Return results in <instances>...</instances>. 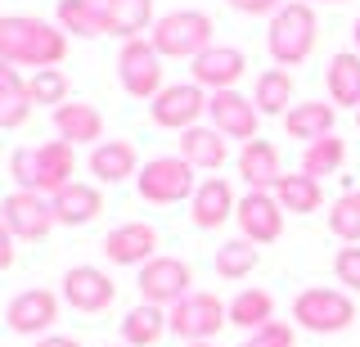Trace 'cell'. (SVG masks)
<instances>
[{"instance_id": "20", "label": "cell", "mask_w": 360, "mask_h": 347, "mask_svg": "<svg viewBox=\"0 0 360 347\" xmlns=\"http://www.w3.org/2000/svg\"><path fill=\"white\" fill-rule=\"evenodd\" d=\"M90 176L99 185H117L127 176H140V158H135V144L127 140H99L90 149Z\"/></svg>"}, {"instance_id": "31", "label": "cell", "mask_w": 360, "mask_h": 347, "mask_svg": "<svg viewBox=\"0 0 360 347\" xmlns=\"http://www.w3.org/2000/svg\"><path fill=\"white\" fill-rule=\"evenodd\" d=\"M54 18H59V27L72 32V37H104L108 32V18H104V5H99V0H59V5H54Z\"/></svg>"}, {"instance_id": "35", "label": "cell", "mask_w": 360, "mask_h": 347, "mask_svg": "<svg viewBox=\"0 0 360 347\" xmlns=\"http://www.w3.org/2000/svg\"><path fill=\"white\" fill-rule=\"evenodd\" d=\"M329 230L342 244H360V189H347V194L333 198L329 208Z\"/></svg>"}, {"instance_id": "36", "label": "cell", "mask_w": 360, "mask_h": 347, "mask_svg": "<svg viewBox=\"0 0 360 347\" xmlns=\"http://www.w3.org/2000/svg\"><path fill=\"white\" fill-rule=\"evenodd\" d=\"M27 95H32V108L37 104H68V77L63 68H41V72H32L27 77Z\"/></svg>"}, {"instance_id": "19", "label": "cell", "mask_w": 360, "mask_h": 347, "mask_svg": "<svg viewBox=\"0 0 360 347\" xmlns=\"http://www.w3.org/2000/svg\"><path fill=\"white\" fill-rule=\"evenodd\" d=\"M54 131H59V140H68L72 149L77 144H99L104 140V113H99L95 104L68 99V104L54 108Z\"/></svg>"}, {"instance_id": "8", "label": "cell", "mask_w": 360, "mask_h": 347, "mask_svg": "<svg viewBox=\"0 0 360 347\" xmlns=\"http://www.w3.org/2000/svg\"><path fill=\"white\" fill-rule=\"evenodd\" d=\"M117 77H122V91L131 99H144L153 104L162 95V54L153 50V41H122L117 54Z\"/></svg>"}, {"instance_id": "2", "label": "cell", "mask_w": 360, "mask_h": 347, "mask_svg": "<svg viewBox=\"0 0 360 347\" xmlns=\"http://www.w3.org/2000/svg\"><path fill=\"white\" fill-rule=\"evenodd\" d=\"M72 172H77V153L68 140L14 149V158H9V176L18 181V189H32V194H45V198H54L63 185H72Z\"/></svg>"}, {"instance_id": "27", "label": "cell", "mask_w": 360, "mask_h": 347, "mask_svg": "<svg viewBox=\"0 0 360 347\" xmlns=\"http://www.w3.org/2000/svg\"><path fill=\"white\" fill-rule=\"evenodd\" d=\"M162 334H172V320H167V307H153V302L131 307L127 320H122V343L127 347H153Z\"/></svg>"}, {"instance_id": "42", "label": "cell", "mask_w": 360, "mask_h": 347, "mask_svg": "<svg viewBox=\"0 0 360 347\" xmlns=\"http://www.w3.org/2000/svg\"><path fill=\"white\" fill-rule=\"evenodd\" d=\"M352 37H356V54H360V18L352 23Z\"/></svg>"}, {"instance_id": "21", "label": "cell", "mask_w": 360, "mask_h": 347, "mask_svg": "<svg viewBox=\"0 0 360 347\" xmlns=\"http://www.w3.org/2000/svg\"><path fill=\"white\" fill-rule=\"evenodd\" d=\"M50 203H54V217H59V226H90V221L104 212V194H99V185L72 181V185H63L59 194L50 198Z\"/></svg>"}, {"instance_id": "37", "label": "cell", "mask_w": 360, "mask_h": 347, "mask_svg": "<svg viewBox=\"0 0 360 347\" xmlns=\"http://www.w3.org/2000/svg\"><path fill=\"white\" fill-rule=\"evenodd\" d=\"M243 347H297V329L284 320H270L266 329H257V334H248Z\"/></svg>"}, {"instance_id": "32", "label": "cell", "mask_w": 360, "mask_h": 347, "mask_svg": "<svg viewBox=\"0 0 360 347\" xmlns=\"http://www.w3.org/2000/svg\"><path fill=\"white\" fill-rule=\"evenodd\" d=\"M225 307H230V324H239L248 334L266 329V324L275 320V298H270L266 289H239Z\"/></svg>"}, {"instance_id": "43", "label": "cell", "mask_w": 360, "mask_h": 347, "mask_svg": "<svg viewBox=\"0 0 360 347\" xmlns=\"http://www.w3.org/2000/svg\"><path fill=\"white\" fill-rule=\"evenodd\" d=\"M185 347H217V343H185Z\"/></svg>"}, {"instance_id": "39", "label": "cell", "mask_w": 360, "mask_h": 347, "mask_svg": "<svg viewBox=\"0 0 360 347\" xmlns=\"http://www.w3.org/2000/svg\"><path fill=\"white\" fill-rule=\"evenodd\" d=\"M288 0H230V9H239V14H248V18H275L279 9H284Z\"/></svg>"}, {"instance_id": "44", "label": "cell", "mask_w": 360, "mask_h": 347, "mask_svg": "<svg viewBox=\"0 0 360 347\" xmlns=\"http://www.w3.org/2000/svg\"><path fill=\"white\" fill-rule=\"evenodd\" d=\"M104 347H127V343H104Z\"/></svg>"}, {"instance_id": "24", "label": "cell", "mask_w": 360, "mask_h": 347, "mask_svg": "<svg viewBox=\"0 0 360 347\" xmlns=\"http://www.w3.org/2000/svg\"><path fill=\"white\" fill-rule=\"evenodd\" d=\"M333 122H338V108L333 104H324V99H307V104H292L288 113H284V131L292 140H324V136H333Z\"/></svg>"}, {"instance_id": "38", "label": "cell", "mask_w": 360, "mask_h": 347, "mask_svg": "<svg viewBox=\"0 0 360 347\" xmlns=\"http://www.w3.org/2000/svg\"><path fill=\"white\" fill-rule=\"evenodd\" d=\"M333 275H338V284H347L352 294H360V244H347V248H338V257H333Z\"/></svg>"}, {"instance_id": "30", "label": "cell", "mask_w": 360, "mask_h": 347, "mask_svg": "<svg viewBox=\"0 0 360 347\" xmlns=\"http://www.w3.org/2000/svg\"><path fill=\"white\" fill-rule=\"evenodd\" d=\"M329 99L333 108H360V54L342 50L329 59Z\"/></svg>"}, {"instance_id": "10", "label": "cell", "mask_w": 360, "mask_h": 347, "mask_svg": "<svg viewBox=\"0 0 360 347\" xmlns=\"http://www.w3.org/2000/svg\"><path fill=\"white\" fill-rule=\"evenodd\" d=\"M207 91L198 82H176V86H162V95L149 104V118L167 131H189L198 127V118L207 113Z\"/></svg>"}, {"instance_id": "25", "label": "cell", "mask_w": 360, "mask_h": 347, "mask_svg": "<svg viewBox=\"0 0 360 347\" xmlns=\"http://www.w3.org/2000/svg\"><path fill=\"white\" fill-rule=\"evenodd\" d=\"M180 158H185L189 167H202V172H217V167L230 158V144H225V136L217 127H189L180 131Z\"/></svg>"}, {"instance_id": "11", "label": "cell", "mask_w": 360, "mask_h": 347, "mask_svg": "<svg viewBox=\"0 0 360 347\" xmlns=\"http://www.w3.org/2000/svg\"><path fill=\"white\" fill-rule=\"evenodd\" d=\"M0 221L9 226L14 239H45L59 217H54V203L45 194H32V189H14V194L0 203Z\"/></svg>"}, {"instance_id": "40", "label": "cell", "mask_w": 360, "mask_h": 347, "mask_svg": "<svg viewBox=\"0 0 360 347\" xmlns=\"http://www.w3.org/2000/svg\"><path fill=\"white\" fill-rule=\"evenodd\" d=\"M14 234H9V226L5 221H0V271H9V266H14V257H18V248H14Z\"/></svg>"}, {"instance_id": "26", "label": "cell", "mask_w": 360, "mask_h": 347, "mask_svg": "<svg viewBox=\"0 0 360 347\" xmlns=\"http://www.w3.org/2000/svg\"><path fill=\"white\" fill-rule=\"evenodd\" d=\"M32 118V95H27V82L18 77L14 63L0 59V131H14Z\"/></svg>"}, {"instance_id": "23", "label": "cell", "mask_w": 360, "mask_h": 347, "mask_svg": "<svg viewBox=\"0 0 360 347\" xmlns=\"http://www.w3.org/2000/svg\"><path fill=\"white\" fill-rule=\"evenodd\" d=\"M108 18V37L122 41H140L144 32H153V0H99Z\"/></svg>"}, {"instance_id": "14", "label": "cell", "mask_w": 360, "mask_h": 347, "mask_svg": "<svg viewBox=\"0 0 360 347\" xmlns=\"http://www.w3.org/2000/svg\"><path fill=\"white\" fill-rule=\"evenodd\" d=\"M112 298H117V284L108 279V271H99V266H68L63 271V302L72 311L95 316V311L112 307Z\"/></svg>"}, {"instance_id": "33", "label": "cell", "mask_w": 360, "mask_h": 347, "mask_svg": "<svg viewBox=\"0 0 360 347\" xmlns=\"http://www.w3.org/2000/svg\"><path fill=\"white\" fill-rule=\"evenodd\" d=\"M342 163H347V140L333 131V136H324V140L307 144V153H302V176L320 181V176H333Z\"/></svg>"}, {"instance_id": "17", "label": "cell", "mask_w": 360, "mask_h": 347, "mask_svg": "<svg viewBox=\"0 0 360 347\" xmlns=\"http://www.w3.org/2000/svg\"><path fill=\"white\" fill-rule=\"evenodd\" d=\"M104 257L112 266H144L158 257V230L149 221H127V226L104 234Z\"/></svg>"}, {"instance_id": "6", "label": "cell", "mask_w": 360, "mask_h": 347, "mask_svg": "<svg viewBox=\"0 0 360 347\" xmlns=\"http://www.w3.org/2000/svg\"><path fill=\"white\" fill-rule=\"evenodd\" d=\"M135 189H140L144 203H180V198H194V167H189L180 153H167V158H149L135 176Z\"/></svg>"}, {"instance_id": "28", "label": "cell", "mask_w": 360, "mask_h": 347, "mask_svg": "<svg viewBox=\"0 0 360 347\" xmlns=\"http://www.w3.org/2000/svg\"><path fill=\"white\" fill-rule=\"evenodd\" d=\"M252 104L262 118H284L292 108V72L288 68H266L252 86Z\"/></svg>"}, {"instance_id": "41", "label": "cell", "mask_w": 360, "mask_h": 347, "mask_svg": "<svg viewBox=\"0 0 360 347\" xmlns=\"http://www.w3.org/2000/svg\"><path fill=\"white\" fill-rule=\"evenodd\" d=\"M37 347H82L77 339H63V334H45V339H37Z\"/></svg>"}, {"instance_id": "29", "label": "cell", "mask_w": 360, "mask_h": 347, "mask_svg": "<svg viewBox=\"0 0 360 347\" xmlns=\"http://www.w3.org/2000/svg\"><path fill=\"white\" fill-rule=\"evenodd\" d=\"M270 194L279 198V208L284 212H292V217H307V212H320V203H324V185L320 181H311V176H302V172H284L279 176V185L270 189Z\"/></svg>"}, {"instance_id": "45", "label": "cell", "mask_w": 360, "mask_h": 347, "mask_svg": "<svg viewBox=\"0 0 360 347\" xmlns=\"http://www.w3.org/2000/svg\"><path fill=\"white\" fill-rule=\"evenodd\" d=\"M307 5H311V0H307ZM329 5H342V0H329Z\"/></svg>"}, {"instance_id": "18", "label": "cell", "mask_w": 360, "mask_h": 347, "mask_svg": "<svg viewBox=\"0 0 360 347\" xmlns=\"http://www.w3.org/2000/svg\"><path fill=\"white\" fill-rule=\"evenodd\" d=\"M234 212H239V198H234V189H230L225 176H207V181H198L194 198H189V217H194L198 230H221Z\"/></svg>"}, {"instance_id": "5", "label": "cell", "mask_w": 360, "mask_h": 347, "mask_svg": "<svg viewBox=\"0 0 360 347\" xmlns=\"http://www.w3.org/2000/svg\"><path fill=\"white\" fill-rule=\"evenodd\" d=\"M292 320H297V329L307 334H342L347 324L356 320V302L352 294H342V289H302L297 298H292Z\"/></svg>"}, {"instance_id": "22", "label": "cell", "mask_w": 360, "mask_h": 347, "mask_svg": "<svg viewBox=\"0 0 360 347\" xmlns=\"http://www.w3.org/2000/svg\"><path fill=\"white\" fill-rule=\"evenodd\" d=\"M239 176L248 181V189H275L279 176H284V167H279V149L270 140H248L239 149Z\"/></svg>"}, {"instance_id": "7", "label": "cell", "mask_w": 360, "mask_h": 347, "mask_svg": "<svg viewBox=\"0 0 360 347\" xmlns=\"http://www.w3.org/2000/svg\"><path fill=\"white\" fill-rule=\"evenodd\" d=\"M167 320H172V334L180 343H212L221 324H230V307L217 294H189L167 311Z\"/></svg>"}, {"instance_id": "13", "label": "cell", "mask_w": 360, "mask_h": 347, "mask_svg": "<svg viewBox=\"0 0 360 347\" xmlns=\"http://www.w3.org/2000/svg\"><path fill=\"white\" fill-rule=\"evenodd\" d=\"M54 320H59V298H54L50 289H22L5 307V324L14 334H22V339H37V334L45 339Z\"/></svg>"}, {"instance_id": "3", "label": "cell", "mask_w": 360, "mask_h": 347, "mask_svg": "<svg viewBox=\"0 0 360 347\" xmlns=\"http://www.w3.org/2000/svg\"><path fill=\"white\" fill-rule=\"evenodd\" d=\"M315 37H320V23H315V9L307 0H288L266 27V50L279 68H297V63L311 59Z\"/></svg>"}, {"instance_id": "4", "label": "cell", "mask_w": 360, "mask_h": 347, "mask_svg": "<svg viewBox=\"0 0 360 347\" xmlns=\"http://www.w3.org/2000/svg\"><path fill=\"white\" fill-rule=\"evenodd\" d=\"M149 41L162 59H189L194 63L202 50L217 46V23H212V14H202V9H172V14H162L153 23Z\"/></svg>"}, {"instance_id": "9", "label": "cell", "mask_w": 360, "mask_h": 347, "mask_svg": "<svg viewBox=\"0 0 360 347\" xmlns=\"http://www.w3.org/2000/svg\"><path fill=\"white\" fill-rule=\"evenodd\" d=\"M189 284H194V271L180 257H153V262L140 266V302H153V307L172 311L180 298L194 294Z\"/></svg>"}, {"instance_id": "16", "label": "cell", "mask_w": 360, "mask_h": 347, "mask_svg": "<svg viewBox=\"0 0 360 347\" xmlns=\"http://www.w3.org/2000/svg\"><path fill=\"white\" fill-rule=\"evenodd\" d=\"M189 72H194V82H198L207 95L234 91V82L248 72V54H243L239 46H212V50H202L198 59L189 63Z\"/></svg>"}, {"instance_id": "12", "label": "cell", "mask_w": 360, "mask_h": 347, "mask_svg": "<svg viewBox=\"0 0 360 347\" xmlns=\"http://www.w3.org/2000/svg\"><path fill=\"white\" fill-rule=\"evenodd\" d=\"M234 221H239L243 239L248 244H275L279 234H284V208H279V198L270 194V189H248L239 198V212H234Z\"/></svg>"}, {"instance_id": "46", "label": "cell", "mask_w": 360, "mask_h": 347, "mask_svg": "<svg viewBox=\"0 0 360 347\" xmlns=\"http://www.w3.org/2000/svg\"><path fill=\"white\" fill-rule=\"evenodd\" d=\"M356 127H360V108H356Z\"/></svg>"}, {"instance_id": "1", "label": "cell", "mask_w": 360, "mask_h": 347, "mask_svg": "<svg viewBox=\"0 0 360 347\" xmlns=\"http://www.w3.org/2000/svg\"><path fill=\"white\" fill-rule=\"evenodd\" d=\"M68 54V32L32 14H0V59L18 68H59Z\"/></svg>"}, {"instance_id": "34", "label": "cell", "mask_w": 360, "mask_h": 347, "mask_svg": "<svg viewBox=\"0 0 360 347\" xmlns=\"http://www.w3.org/2000/svg\"><path fill=\"white\" fill-rule=\"evenodd\" d=\"M257 262H262V253H257V244H248L243 234L239 239H225L217 248V275L221 279H243L257 271Z\"/></svg>"}, {"instance_id": "15", "label": "cell", "mask_w": 360, "mask_h": 347, "mask_svg": "<svg viewBox=\"0 0 360 347\" xmlns=\"http://www.w3.org/2000/svg\"><path fill=\"white\" fill-rule=\"evenodd\" d=\"M207 118L212 127L221 131L225 140H257V127H262V113H257V104L239 91H217L207 99Z\"/></svg>"}]
</instances>
